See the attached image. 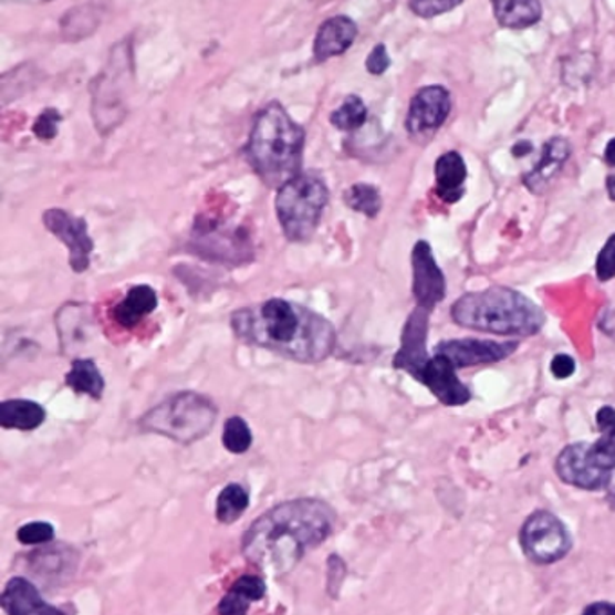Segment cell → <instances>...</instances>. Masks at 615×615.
<instances>
[{
    "instance_id": "obj_1",
    "label": "cell",
    "mask_w": 615,
    "mask_h": 615,
    "mask_svg": "<svg viewBox=\"0 0 615 615\" xmlns=\"http://www.w3.org/2000/svg\"><path fill=\"white\" fill-rule=\"evenodd\" d=\"M334 518L333 508L323 500L279 503L254 520L242 540V552L269 576H285L311 549L331 536Z\"/></svg>"
},
{
    "instance_id": "obj_2",
    "label": "cell",
    "mask_w": 615,
    "mask_h": 615,
    "mask_svg": "<svg viewBox=\"0 0 615 615\" xmlns=\"http://www.w3.org/2000/svg\"><path fill=\"white\" fill-rule=\"evenodd\" d=\"M231 329L240 342L311 365L327 359L336 347L333 323L311 309L282 299L234 311Z\"/></svg>"
},
{
    "instance_id": "obj_3",
    "label": "cell",
    "mask_w": 615,
    "mask_h": 615,
    "mask_svg": "<svg viewBox=\"0 0 615 615\" xmlns=\"http://www.w3.org/2000/svg\"><path fill=\"white\" fill-rule=\"evenodd\" d=\"M305 128L282 103L271 102L257 113L246 145V157L268 188L280 190L302 174Z\"/></svg>"
},
{
    "instance_id": "obj_4",
    "label": "cell",
    "mask_w": 615,
    "mask_h": 615,
    "mask_svg": "<svg viewBox=\"0 0 615 615\" xmlns=\"http://www.w3.org/2000/svg\"><path fill=\"white\" fill-rule=\"evenodd\" d=\"M449 314L459 327L499 336H536L545 325L542 308L505 285L462 294Z\"/></svg>"
},
{
    "instance_id": "obj_5",
    "label": "cell",
    "mask_w": 615,
    "mask_h": 615,
    "mask_svg": "<svg viewBox=\"0 0 615 615\" xmlns=\"http://www.w3.org/2000/svg\"><path fill=\"white\" fill-rule=\"evenodd\" d=\"M219 410L213 400L196 392H179L139 419V428L179 445H194L213 430Z\"/></svg>"
},
{
    "instance_id": "obj_6",
    "label": "cell",
    "mask_w": 615,
    "mask_h": 615,
    "mask_svg": "<svg viewBox=\"0 0 615 615\" xmlns=\"http://www.w3.org/2000/svg\"><path fill=\"white\" fill-rule=\"evenodd\" d=\"M329 202V188L314 171H302L293 181L283 185L274 199L285 239L305 242L313 237Z\"/></svg>"
},
{
    "instance_id": "obj_7",
    "label": "cell",
    "mask_w": 615,
    "mask_h": 615,
    "mask_svg": "<svg viewBox=\"0 0 615 615\" xmlns=\"http://www.w3.org/2000/svg\"><path fill=\"white\" fill-rule=\"evenodd\" d=\"M554 471L566 486L600 491L615 471V430L600 431L596 442H574L557 455Z\"/></svg>"
},
{
    "instance_id": "obj_8",
    "label": "cell",
    "mask_w": 615,
    "mask_h": 615,
    "mask_svg": "<svg viewBox=\"0 0 615 615\" xmlns=\"http://www.w3.org/2000/svg\"><path fill=\"white\" fill-rule=\"evenodd\" d=\"M133 79V44L127 40L114 45L107 67L98 74L93 84L94 119L100 131L117 125L123 114V91Z\"/></svg>"
},
{
    "instance_id": "obj_9",
    "label": "cell",
    "mask_w": 615,
    "mask_h": 615,
    "mask_svg": "<svg viewBox=\"0 0 615 615\" xmlns=\"http://www.w3.org/2000/svg\"><path fill=\"white\" fill-rule=\"evenodd\" d=\"M520 548L532 563L552 565L571 552V532L556 514L538 509L520 529Z\"/></svg>"
},
{
    "instance_id": "obj_10",
    "label": "cell",
    "mask_w": 615,
    "mask_h": 615,
    "mask_svg": "<svg viewBox=\"0 0 615 615\" xmlns=\"http://www.w3.org/2000/svg\"><path fill=\"white\" fill-rule=\"evenodd\" d=\"M465 0H408L414 15L434 19L459 8ZM494 19L505 30H525L538 24L543 17L540 0H491Z\"/></svg>"
},
{
    "instance_id": "obj_11",
    "label": "cell",
    "mask_w": 615,
    "mask_h": 615,
    "mask_svg": "<svg viewBox=\"0 0 615 615\" xmlns=\"http://www.w3.org/2000/svg\"><path fill=\"white\" fill-rule=\"evenodd\" d=\"M44 226L56 239L62 240L69 250V265L74 273H84L91 265L94 242L88 234L87 220L71 216L62 208H50L42 216Z\"/></svg>"
},
{
    "instance_id": "obj_12",
    "label": "cell",
    "mask_w": 615,
    "mask_h": 615,
    "mask_svg": "<svg viewBox=\"0 0 615 615\" xmlns=\"http://www.w3.org/2000/svg\"><path fill=\"white\" fill-rule=\"evenodd\" d=\"M451 113V94L442 85H428L414 94L405 127L411 137H428L437 133Z\"/></svg>"
},
{
    "instance_id": "obj_13",
    "label": "cell",
    "mask_w": 615,
    "mask_h": 615,
    "mask_svg": "<svg viewBox=\"0 0 615 615\" xmlns=\"http://www.w3.org/2000/svg\"><path fill=\"white\" fill-rule=\"evenodd\" d=\"M518 342H494V340H475V337H462V340H445L437 343L434 354L445 356L451 365L459 368L468 366L493 365L503 362L517 352Z\"/></svg>"
},
{
    "instance_id": "obj_14",
    "label": "cell",
    "mask_w": 615,
    "mask_h": 615,
    "mask_svg": "<svg viewBox=\"0 0 615 615\" xmlns=\"http://www.w3.org/2000/svg\"><path fill=\"white\" fill-rule=\"evenodd\" d=\"M411 293L417 308L434 311L446 299V279L435 260L434 250L426 240H417L411 250Z\"/></svg>"
},
{
    "instance_id": "obj_15",
    "label": "cell",
    "mask_w": 615,
    "mask_h": 615,
    "mask_svg": "<svg viewBox=\"0 0 615 615\" xmlns=\"http://www.w3.org/2000/svg\"><path fill=\"white\" fill-rule=\"evenodd\" d=\"M430 311L416 308L406 320L403 334H400V347L394 356V368L405 371L417 382L420 372L426 363L430 362L428 351H426V340H428V327H430Z\"/></svg>"
},
{
    "instance_id": "obj_16",
    "label": "cell",
    "mask_w": 615,
    "mask_h": 615,
    "mask_svg": "<svg viewBox=\"0 0 615 615\" xmlns=\"http://www.w3.org/2000/svg\"><path fill=\"white\" fill-rule=\"evenodd\" d=\"M417 382L425 385L442 405L465 406L471 400L469 386L460 382L457 368L440 354L430 357V362L426 363Z\"/></svg>"
},
{
    "instance_id": "obj_17",
    "label": "cell",
    "mask_w": 615,
    "mask_h": 615,
    "mask_svg": "<svg viewBox=\"0 0 615 615\" xmlns=\"http://www.w3.org/2000/svg\"><path fill=\"white\" fill-rule=\"evenodd\" d=\"M572 147L569 139L565 137L556 136L551 137L545 145H543L540 159L534 163V167L523 176V185L534 196H542L543 191L548 190L551 183L556 179L557 174L563 170L565 163L571 157Z\"/></svg>"
},
{
    "instance_id": "obj_18",
    "label": "cell",
    "mask_w": 615,
    "mask_h": 615,
    "mask_svg": "<svg viewBox=\"0 0 615 615\" xmlns=\"http://www.w3.org/2000/svg\"><path fill=\"white\" fill-rule=\"evenodd\" d=\"M357 37V25L345 15L331 17L317 28L314 37L313 56L316 64L347 53Z\"/></svg>"
},
{
    "instance_id": "obj_19",
    "label": "cell",
    "mask_w": 615,
    "mask_h": 615,
    "mask_svg": "<svg viewBox=\"0 0 615 615\" xmlns=\"http://www.w3.org/2000/svg\"><path fill=\"white\" fill-rule=\"evenodd\" d=\"M0 603L8 615H65L64 611L44 601L37 586L24 577H13L6 583Z\"/></svg>"
},
{
    "instance_id": "obj_20",
    "label": "cell",
    "mask_w": 615,
    "mask_h": 615,
    "mask_svg": "<svg viewBox=\"0 0 615 615\" xmlns=\"http://www.w3.org/2000/svg\"><path fill=\"white\" fill-rule=\"evenodd\" d=\"M468 167L459 152L449 150L435 161V194L448 205L459 202L466 194Z\"/></svg>"
},
{
    "instance_id": "obj_21",
    "label": "cell",
    "mask_w": 615,
    "mask_h": 615,
    "mask_svg": "<svg viewBox=\"0 0 615 615\" xmlns=\"http://www.w3.org/2000/svg\"><path fill=\"white\" fill-rule=\"evenodd\" d=\"M157 303V293L150 285H136L113 309L114 322L123 329H134L143 317L156 311Z\"/></svg>"
},
{
    "instance_id": "obj_22",
    "label": "cell",
    "mask_w": 615,
    "mask_h": 615,
    "mask_svg": "<svg viewBox=\"0 0 615 615\" xmlns=\"http://www.w3.org/2000/svg\"><path fill=\"white\" fill-rule=\"evenodd\" d=\"M44 406L28 399H10L0 403V426L4 430L31 431L44 425Z\"/></svg>"
},
{
    "instance_id": "obj_23",
    "label": "cell",
    "mask_w": 615,
    "mask_h": 615,
    "mask_svg": "<svg viewBox=\"0 0 615 615\" xmlns=\"http://www.w3.org/2000/svg\"><path fill=\"white\" fill-rule=\"evenodd\" d=\"M265 596V583L260 576H242L219 603V615H248L251 603Z\"/></svg>"
},
{
    "instance_id": "obj_24",
    "label": "cell",
    "mask_w": 615,
    "mask_h": 615,
    "mask_svg": "<svg viewBox=\"0 0 615 615\" xmlns=\"http://www.w3.org/2000/svg\"><path fill=\"white\" fill-rule=\"evenodd\" d=\"M65 385L76 394H85L93 399H102L105 379L93 359H74L71 371L65 374Z\"/></svg>"
},
{
    "instance_id": "obj_25",
    "label": "cell",
    "mask_w": 615,
    "mask_h": 615,
    "mask_svg": "<svg viewBox=\"0 0 615 615\" xmlns=\"http://www.w3.org/2000/svg\"><path fill=\"white\" fill-rule=\"evenodd\" d=\"M250 508V493L240 483H228L217 497L216 517L220 523H233Z\"/></svg>"
},
{
    "instance_id": "obj_26",
    "label": "cell",
    "mask_w": 615,
    "mask_h": 615,
    "mask_svg": "<svg viewBox=\"0 0 615 615\" xmlns=\"http://www.w3.org/2000/svg\"><path fill=\"white\" fill-rule=\"evenodd\" d=\"M345 205L352 211L363 213L368 219H376L383 208L382 194L377 190L376 186L366 185V183H357L352 185L345 194H343Z\"/></svg>"
},
{
    "instance_id": "obj_27",
    "label": "cell",
    "mask_w": 615,
    "mask_h": 615,
    "mask_svg": "<svg viewBox=\"0 0 615 615\" xmlns=\"http://www.w3.org/2000/svg\"><path fill=\"white\" fill-rule=\"evenodd\" d=\"M366 117H368V111H366L365 102L356 94H348L342 105L331 113L329 122L342 133H352L365 125Z\"/></svg>"
},
{
    "instance_id": "obj_28",
    "label": "cell",
    "mask_w": 615,
    "mask_h": 615,
    "mask_svg": "<svg viewBox=\"0 0 615 615\" xmlns=\"http://www.w3.org/2000/svg\"><path fill=\"white\" fill-rule=\"evenodd\" d=\"M98 22V11H94L93 6H82L67 11V15L62 20V28L69 40H80L79 31H82V39H84L96 30Z\"/></svg>"
},
{
    "instance_id": "obj_29",
    "label": "cell",
    "mask_w": 615,
    "mask_h": 615,
    "mask_svg": "<svg viewBox=\"0 0 615 615\" xmlns=\"http://www.w3.org/2000/svg\"><path fill=\"white\" fill-rule=\"evenodd\" d=\"M222 445L230 454L242 455L253 445V434L242 417H230L225 423Z\"/></svg>"
},
{
    "instance_id": "obj_30",
    "label": "cell",
    "mask_w": 615,
    "mask_h": 615,
    "mask_svg": "<svg viewBox=\"0 0 615 615\" xmlns=\"http://www.w3.org/2000/svg\"><path fill=\"white\" fill-rule=\"evenodd\" d=\"M17 538L22 545H44L54 538V528L48 522L25 523L17 532Z\"/></svg>"
},
{
    "instance_id": "obj_31",
    "label": "cell",
    "mask_w": 615,
    "mask_h": 615,
    "mask_svg": "<svg viewBox=\"0 0 615 615\" xmlns=\"http://www.w3.org/2000/svg\"><path fill=\"white\" fill-rule=\"evenodd\" d=\"M596 277L600 282H611L615 279V233L606 239L596 259Z\"/></svg>"
},
{
    "instance_id": "obj_32",
    "label": "cell",
    "mask_w": 615,
    "mask_h": 615,
    "mask_svg": "<svg viewBox=\"0 0 615 615\" xmlns=\"http://www.w3.org/2000/svg\"><path fill=\"white\" fill-rule=\"evenodd\" d=\"M62 122V114L56 111V108H45L37 117V122L33 125L34 136L42 139V142H50L54 139L56 134H59V125Z\"/></svg>"
},
{
    "instance_id": "obj_33",
    "label": "cell",
    "mask_w": 615,
    "mask_h": 615,
    "mask_svg": "<svg viewBox=\"0 0 615 615\" xmlns=\"http://www.w3.org/2000/svg\"><path fill=\"white\" fill-rule=\"evenodd\" d=\"M392 65L390 54L385 44H377L366 56L365 67L372 76H382Z\"/></svg>"
},
{
    "instance_id": "obj_34",
    "label": "cell",
    "mask_w": 615,
    "mask_h": 615,
    "mask_svg": "<svg viewBox=\"0 0 615 615\" xmlns=\"http://www.w3.org/2000/svg\"><path fill=\"white\" fill-rule=\"evenodd\" d=\"M551 374L556 379H560V382L574 376L576 374L574 357L569 356V354H556V356L552 357Z\"/></svg>"
},
{
    "instance_id": "obj_35",
    "label": "cell",
    "mask_w": 615,
    "mask_h": 615,
    "mask_svg": "<svg viewBox=\"0 0 615 615\" xmlns=\"http://www.w3.org/2000/svg\"><path fill=\"white\" fill-rule=\"evenodd\" d=\"M582 615H615V603L596 601V603L586 606Z\"/></svg>"
},
{
    "instance_id": "obj_36",
    "label": "cell",
    "mask_w": 615,
    "mask_h": 615,
    "mask_svg": "<svg viewBox=\"0 0 615 615\" xmlns=\"http://www.w3.org/2000/svg\"><path fill=\"white\" fill-rule=\"evenodd\" d=\"M532 152V143L531 142H518L517 145L513 147V156L522 157L528 156Z\"/></svg>"
},
{
    "instance_id": "obj_37",
    "label": "cell",
    "mask_w": 615,
    "mask_h": 615,
    "mask_svg": "<svg viewBox=\"0 0 615 615\" xmlns=\"http://www.w3.org/2000/svg\"><path fill=\"white\" fill-rule=\"evenodd\" d=\"M605 163L608 167H615V137L606 143Z\"/></svg>"
},
{
    "instance_id": "obj_38",
    "label": "cell",
    "mask_w": 615,
    "mask_h": 615,
    "mask_svg": "<svg viewBox=\"0 0 615 615\" xmlns=\"http://www.w3.org/2000/svg\"><path fill=\"white\" fill-rule=\"evenodd\" d=\"M606 500H608L612 511H615V471L612 473L611 482L606 486Z\"/></svg>"
},
{
    "instance_id": "obj_39",
    "label": "cell",
    "mask_w": 615,
    "mask_h": 615,
    "mask_svg": "<svg viewBox=\"0 0 615 615\" xmlns=\"http://www.w3.org/2000/svg\"><path fill=\"white\" fill-rule=\"evenodd\" d=\"M606 191H608V197L615 200V174L606 177Z\"/></svg>"
},
{
    "instance_id": "obj_40",
    "label": "cell",
    "mask_w": 615,
    "mask_h": 615,
    "mask_svg": "<svg viewBox=\"0 0 615 615\" xmlns=\"http://www.w3.org/2000/svg\"><path fill=\"white\" fill-rule=\"evenodd\" d=\"M17 2H31V4H39V2H48V0H17Z\"/></svg>"
}]
</instances>
